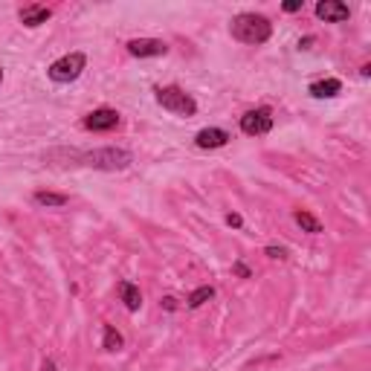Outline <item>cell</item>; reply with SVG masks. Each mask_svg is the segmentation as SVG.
Returning <instances> with one entry per match:
<instances>
[{
	"label": "cell",
	"mask_w": 371,
	"mask_h": 371,
	"mask_svg": "<svg viewBox=\"0 0 371 371\" xmlns=\"http://www.w3.org/2000/svg\"><path fill=\"white\" fill-rule=\"evenodd\" d=\"M270 32H273L270 21L255 12H244L232 21V38L241 44H264L270 38Z\"/></svg>",
	"instance_id": "obj_1"
},
{
	"label": "cell",
	"mask_w": 371,
	"mask_h": 371,
	"mask_svg": "<svg viewBox=\"0 0 371 371\" xmlns=\"http://www.w3.org/2000/svg\"><path fill=\"white\" fill-rule=\"evenodd\" d=\"M157 102L163 105L166 110H171V114L177 117H195V110H198V102L191 99V96L180 87H159L157 90Z\"/></svg>",
	"instance_id": "obj_2"
},
{
	"label": "cell",
	"mask_w": 371,
	"mask_h": 371,
	"mask_svg": "<svg viewBox=\"0 0 371 371\" xmlns=\"http://www.w3.org/2000/svg\"><path fill=\"white\" fill-rule=\"evenodd\" d=\"M85 64H87V58H85L82 53H70V55H64V58L53 61L46 73H50L53 82H58V85H70V82H76V78L82 76Z\"/></svg>",
	"instance_id": "obj_3"
},
{
	"label": "cell",
	"mask_w": 371,
	"mask_h": 371,
	"mask_svg": "<svg viewBox=\"0 0 371 371\" xmlns=\"http://www.w3.org/2000/svg\"><path fill=\"white\" fill-rule=\"evenodd\" d=\"M82 159H85V166L105 169V171H117V169H128V166H131V154L122 151V148H99V151L82 154Z\"/></svg>",
	"instance_id": "obj_4"
},
{
	"label": "cell",
	"mask_w": 371,
	"mask_h": 371,
	"mask_svg": "<svg viewBox=\"0 0 371 371\" xmlns=\"http://www.w3.org/2000/svg\"><path fill=\"white\" fill-rule=\"evenodd\" d=\"M273 128V114L267 107H258V110H250V114L241 117V131L255 137V134H267Z\"/></svg>",
	"instance_id": "obj_5"
},
{
	"label": "cell",
	"mask_w": 371,
	"mask_h": 371,
	"mask_svg": "<svg viewBox=\"0 0 371 371\" xmlns=\"http://www.w3.org/2000/svg\"><path fill=\"white\" fill-rule=\"evenodd\" d=\"M128 53L137 55V58L166 55V53H169V44L159 41V38H134V41H128Z\"/></svg>",
	"instance_id": "obj_6"
},
{
	"label": "cell",
	"mask_w": 371,
	"mask_h": 371,
	"mask_svg": "<svg viewBox=\"0 0 371 371\" xmlns=\"http://www.w3.org/2000/svg\"><path fill=\"white\" fill-rule=\"evenodd\" d=\"M117 125H119V114L110 107H99V110H93V114L85 117L87 131H110V128H117Z\"/></svg>",
	"instance_id": "obj_7"
},
{
	"label": "cell",
	"mask_w": 371,
	"mask_h": 371,
	"mask_svg": "<svg viewBox=\"0 0 371 371\" xmlns=\"http://www.w3.org/2000/svg\"><path fill=\"white\" fill-rule=\"evenodd\" d=\"M316 15L325 24H340V21H348V6L340 3V0H322V3L316 6Z\"/></svg>",
	"instance_id": "obj_8"
},
{
	"label": "cell",
	"mask_w": 371,
	"mask_h": 371,
	"mask_svg": "<svg viewBox=\"0 0 371 371\" xmlns=\"http://www.w3.org/2000/svg\"><path fill=\"white\" fill-rule=\"evenodd\" d=\"M195 142L200 148H221V145L230 142V134L221 131V128H203V131L195 137Z\"/></svg>",
	"instance_id": "obj_9"
},
{
	"label": "cell",
	"mask_w": 371,
	"mask_h": 371,
	"mask_svg": "<svg viewBox=\"0 0 371 371\" xmlns=\"http://www.w3.org/2000/svg\"><path fill=\"white\" fill-rule=\"evenodd\" d=\"M50 9L46 6H26V9H21V21L26 24V26H41V24H46L50 21Z\"/></svg>",
	"instance_id": "obj_10"
},
{
	"label": "cell",
	"mask_w": 371,
	"mask_h": 371,
	"mask_svg": "<svg viewBox=\"0 0 371 371\" xmlns=\"http://www.w3.org/2000/svg\"><path fill=\"white\" fill-rule=\"evenodd\" d=\"M119 293H122V302H125V308H128V311H139L142 296H139V287H137V284L122 282V284H119Z\"/></svg>",
	"instance_id": "obj_11"
},
{
	"label": "cell",
	"mask_w": 371,
	"mask_h": 371,
	"mask_svg": "<svg viewBox=\"0 0 371 371\" xmlns=\"http://www.w3.org/2000/svg\"><path fill=\"white\" fill-rule=\"evenodd\" d=\"M340 90H343L340 78H325V82H316V85H311V93L316 96V99H331V96H336Z\"/></svg>",
	"instance_id": "obj_12"
},
{
	"label": "cell",
	"mask_w": 371,
	"mask_h": 371,
	"mask_svg": "<svg viewBox=\"0 0 371 371\" xmlns=\"http://www.w3.org/2000/svg\"><path fill=\"white\" fill-rule=\"evenodd\" d=\"M35 203L38 206H64L67 195H55V191H35Z\"/></svg>",
	"instance_id": "obj_13"
},
{
	"label": "cell",
	"mask_w": 371,
	"mask_h": 371,
	"mask_svg": "<svg viewBox=\"0 0 371 371\" xmlns=\"http://www.w3.org/2000/svg\"><path fill=\"white\" fill-rule=\"evenodd\" d=\"M296 223L304 230V232H311V235H316V232H322V223L313 218V215H308V212H296Z\"/></svg>",
	"instance_id": "obj_14"
},
{
	"label": "cell",
	"mask_w": 371,
	"mask_h": 371,
	"mask_svg": "<svg viewBox=\"0 0 371 371\" xmlns=\"http://www.w3.org/2000/svg\"><path fill=\"white\" fill-rule=\"evenodd\" d=\"M212 296H215V290H212V287H198L195 293L189 296V308H200V304H203V302H209Z\"/></svg>",
	"instance_id": "obj_15"
},
{
	"label": "cell",
	"mask_w": 371,
	"mask_h": 371,
	"mask_svg": "<svg viewBox=\"0 0 371 371\" xmlns=\"http://www.w3.org/2000/svg\"><path fill=\"white\" fill-rule=\"evenodd\" d=\"M105 348L107 351H119L122 348V334L117 328H110V325L105 328Z\"/></svg>",
	"instance_id": "obj_16"
},
{
	"label": "cell",
	"mask_w": 371,
	"mask_h": 371,
	"mask_svg": "<svg viewBox=\"0 0 371 371\" xmlns=\"http://www.w3.org/2000/svg\"><path fill=\"white\" fill-rule=\"evenodd\" d=\"M296 9H302L299 0H287V3H284V12H296Z\"/></svg>",
	"instance_id": "obj_17"
},
{
	"label": "cell",
	"mask_w": 371,
	"mask_h": 371,
	"mask_svg": "<svg viewBox=\"0 0 371 371\" xmlns=\"http://www.w3.org/2000/svg\"><path fill=\"white\" fill-rule=\"evenodd\" d=\"M227 223L230 227H241V215H227Z\"/></svg>",
	"instance_id": "obj_18"
},
{
	"label": "cell",
	"mask_w": 371,
	"mask_h": 371,
	"mask_svg": "<svg viewBox=\"0 0 371 371\" xmlns=\"http://www.w3.org/2000/svg\"><path fill=\"white\" fill-rule=\"evenodd\" d=\"M267 255H270V258H284V250H276V247H270V250H267Z\"/></svg>",
	"instance_id": "obj_19"
},
{
	"label": "cell",
	"mask_w": 371,
	"mask_h": 371,
	"mask_svg": "<svg viewBox=\"0 0 371 371\" xmlns=\"http://www.w3.org/2000/svg\"><path fill=\"white\" fill-rule=\"evenodd\" d=\"M163 304H166L169 311H174V308H177V299H171V296H169V299H163Z\"/></svg>",
	"instance_id": "obj_20"
},
{
	"label": "cell",
	"mask_w": 371,
	"mask_h": 371,
	"mask_svg": "<svg viewBox=\"0 0 371 371\" xmlns=\"http://www.w3.org/2000/svg\"><path fill=\"white\" fill-rule=\"evenodd\" d=\"M44 371H55V363H44Z\"/></svg>",
	"instance_id": "obj_21"
},
{
	"label": "cell",
	"mask_w": 371,
	"mask_h": 371,
	"mask_svg": "<svg viewBox=\"0 0 371 371\" xmlns=\"http://www.w3.org/2000/svg\"><path fill=\"white\" fill-rule=\"evenodd\" d=\"M0 78H3V70H0Z\"/></svg>",
	"instance_id": "obj_22"
}]
</instances>
